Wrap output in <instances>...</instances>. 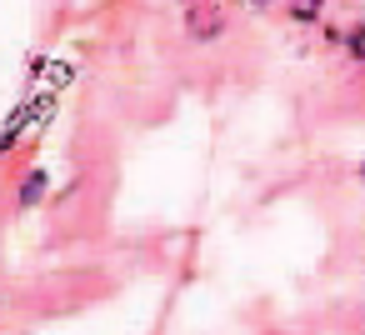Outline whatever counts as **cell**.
<instances>
[{
	"instance_id": "52a82bcc",
	"label": "cell",
	"mask_w": 365,
	"mask_h": 335,
	"mask_svg": "<svg viewBox=\"0 0 365 335\" xmlns=\"http://www.w3.org/2000/svg\"><path fill=\"white\" fill-rule=\"evenodd\" d=\"M0 315H6V290H0Z\"/></svg>"
},
{
	"instance_id": "277c9868",
	"label": "cell",
	"mask_w": 365,
	"mask_h": 335,
	"mask_svg": "<svg viewBox=\"0 0 365 335\" xmlns=\"http://www.w3.org/2000/svg\"><path fill=\"white\" fill-rule=\"evenodd\" d=\"M71 81H76V66H71V61H51V71H46V86H41V91L61 96V91H66Z\"/></svg>"
},
{
	"instance_id": "8992f818",
	"label": "cell",
	"mask_w": 365,
	"mask_h": 335,
	"mask_svg": "<svg viewBox=\"0 0 365 335\" xmlns=\"http://www.w3.org/2000/svg\"><path fill=\"white\" fill-rule=\"evenodd\" d=\"M245 6H270V0H245Z\"/></svg>"
},
{
	"instance_id": "3957f363",
	"label": "cell",
	"mask_w": 365,
	"mask_h": 335,
	"mask_svg": "<svg viewBox=\"0 0 365 335\" xmlns=\"http://www.w3.org/2000/svg\"><path fill=\"white\" fill-rule=\"evenodd\" d=\"M46 195H51V170L36 165V170H26L21 185H16V210H36V205H46Z\"/></svg>"
},
{
	"instance_id": "7a4b0ae2",
	"label": "cell",
	"mask_w": 365,
	"mask_h": 335,
	"mask_svg": "<svg viewBox=\"0 0 365 335\" xmlns=\"http://www.w3.org/2000/svg\"><path fill=\"white\" fill-rule=\"evenodd\" d=\"M31 120H36V96H26V100H16V110L0 120V160H6L21 140H31Z\"/></svg>"
},
{
	"instance_id": "5b68a950",
	"label": "cell",
	"mask_w": 365,
	"mask_h": 335,
	"mask_svg": "<svg viewBox=\"0 0 365 335\" xmlns=\"http://www.w3.org/2000/svg\"><path fill=\"white\" fill-rule=\"evenodd\" d=\"M355 180H360V185H365V155H360V160H355Z\"/></svg>"
},
{
	"instance_id": "6da1fadb",
	"label": "cell",
	"mask_w": 365,
	"mask_h": 335,
	"mask_svg": "<svg viewBox=\"0 0 365 335\" xmlns=\"http://www.w3.org/2000/svg\"><path fill=\"white\" fill-rule=\"evenodd\" d=\"M230 31V11H220L215 0H200V6L185 11V36L190 41H220Z\"/></svg>"
}]
</instances>
